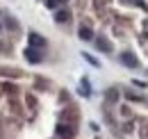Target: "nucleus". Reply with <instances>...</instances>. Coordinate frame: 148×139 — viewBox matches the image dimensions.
<instances>
[{
  "instance_id": "1",
  "label": "nucleus",
  "mask_w": 148,
  "mask_h": 139,
  "mask_svg": "<svg viewBox=\"0 0 148 139\" xmlns=\"http://www.w3.org/2000/svg\"><path fill=\"white\" fill-rule=\"evenodd\" d=\"M23 55H25V59H27V62H32V64H39V62H41V52H39L37 46H27Z\"/></svg>"
},
{
  "instance_id": "2",
  "label": "nucleus",
  "mask_w": 148,
  "mask_h": 139,
  "mask_svg": "<svg viewBox=\"0 0 148 139\" xmlns=\"http://www.w3.org/2000/svg\"><path fill=\"white\" fill-rule=\"evenodd\" d=\"M119 59H121V62H123L125 66H130V69H137V66H139V62H137V57H134V55H132L130 50H123V52H121V57H119Z\"/></svg>"
},
{
  "instance_id": "3",
  "label": "nucleus",
  "mask_w": 148,
  "mask_h": 139,
  "mask_svg": "<svg viewBox=\"0 0 148 139\" xmlns=\"http://www.w3.org/2000/svg\"><path fill=\"white\" fill-rule=\"evenodd\" d=\"M57 135L64 137V139H73L75 137V128L73 125H66V123H64V125H57Z\"/></svg>"
},
{
  "instance_id": "4",
  "label": "nucleus",
  "mask_w": 148,
  "mask_h": 139,
  "mask_svg": "<svg viewBox=\"0 0 148 139\" xmlns=\"http://www.w3.org/2000/svg\"><path fill=\"white\" fill-rule=\"evenodd\" d=\"M96 46H98V50H103V52H112L114 50V46H112V41L107 39V36H98V39H96Z\"/></svg>"
},
{
  "instance_id": "5",
  "label": "nucleus",
  "mask_w": 148,
  "mask_h": 139,
  "mask_svg": "<svg viewBox=\"0 0 148 139\" xmlns=\"http://www.w3.org/2000/svg\"><path fill=\"white\" fill-rule=\"evenodd\" d=\"M27 43L30 46H37V48H46V39H41L37 32H30L27 34Z\"/></svg>"
},
{
  "instance_id": "6",
  "label": "nucleus",
  "mask_w": 148,
  "mask_h": 139,
  "mask_svg": "<svg viewBox=\"0 0 148 139\" xmlns=\"http://www.w3.org/2000/svg\"><path fill=\"white\" fill-rule=\"evenodd\" d=\"M55 21L57 23H69V21H71V12H69V9H57Z\"/></svg>"
},
{
  "instance_id": "7",
  "label": "nucleus",
  "mask_w": 148,
  "mask_h": 139,
  "mask_svg": "<svg viewBox=\"0 0 148 139\" xmlns=\"http://www.w3.org/2000/svg\"><path fill=\"white\" fill-rule=\"evenodd\" d=\"M77 36H80V39H84V41L93 39V34H91V28H89V25H80V30H77Z\"/></svg>"
},
{
  "instance_id": "8",
  "label": "nucleus",
  "mask_w": 148,
  "mask_h": 139,
  "mask_svg": "<svg viewBox=\"0 0 148 139\" xmlns=\"http://www.w3.org/2000/svg\"><path fill=\"white\" fill-rule=\"evenodd\" d=\"M107 100H110V103H116V100H119V91H116V89H110V91H107Z\"/></svg>"
},
{
  "instance_id": "9",
  "label": "nucleus",
  "mask_w": 148,
  "mask_h": 139,
  "mask_svg": "<svg viewBox=\"0 0 148 139\" xmlns=\"http://www.w3.org/2000/svg\"><path fill=\"white\" fill-rule=\"evenodd\" d=\"M5 23H7V28H12V30H18V21H14V18H7Z\"/></svg>"
},
{
  "instance_id": "10",
  "label": "nucleus",
  "mask_w": 148,
  "mask_h": 139,
  "mask_svg": "<svg viewBox=\"0 0 148 139\" xmlns=\"http://www.w3.org/2000/svg\"><path fill=\"white\" fill-rule=\"evenodd\" d=\"M59 2H64V0H46V7H50V9H55Z\"/></svg>"
},
{
  "instance_id": "11",
  "label": "nucleus",
  "mask_w": 148,
  "mask_h": 139,
  "mask_svg": "<svg viewBox=\"0 0 148 139\" xmlns=\"http://www.w3.org/2000/svg\"><path fill=\"white\" fill-rule=\"evenodd\" d=\"M84 59H87V62H89V64H93V66H96V64H98V62H96V59H93L91 55H84Z\"/></svg>"
},
{
  "instance_id": "12",
  "label": "nucleus",
  "mask_w": 148,
  "mask_h": 139,
  "mask_svg": "<svg viewBox=\"0 0 148 139\" xmlns=\"http://www.w3.org/2000/svg\"><path fill=\"white\" fill-rule=\"evenodd\" d=\"M132 85L134 87H146V82H141V80H132Z\"/></svg>"
},
{
  "instance_id": "13",
  "label": "nucleus",
  "mask_w": 148,
  "mask_h": 139,
  "mask_svg": "<svg viewBox=\"0 0 148 139\" xmlns=\"http://www.w3.org/2000/svg\"><path fill=\"white\" fill-rule=\"evenodd\" d=\"M7 50V43H2V41H0V52H5Z\"/></svg>"
}]
</instances>
